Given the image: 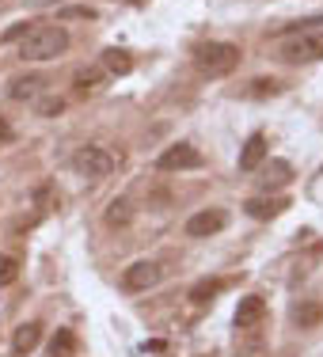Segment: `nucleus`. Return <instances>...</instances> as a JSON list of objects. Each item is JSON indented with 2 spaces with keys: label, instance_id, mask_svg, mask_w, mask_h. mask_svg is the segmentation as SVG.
<instances>
[{
  "label": "nucleus",
  "instance_id": "obj_19",
  "mask_svg": "<svg viewBox=\"0 0 323 357\" xmlns=\"http://www.w3.org/2000/svg\"><path fill=\"white\" fill-rule=\"evenodd\" d=\"M73 346H76V338H73V331H57L54 335V342H50V357H73Z\"/></svg>",
  "mask_w": 323,
  "mask_h": 357
},
{
  "label": "nucleus",
  "instance_id": "obj_17",
  "mask_svg": "<svg viewBox=\"0 0 323 357\" xmlns=\"http://www.w3.org/2000/svg\"><path fill=\"white\" fill-rule=\"evenodd\" d=\"M220 285H225L220 278H202V282L190 289V301H194V304H206V301H213V296L220 293Z\"/></svg>",
  "mask_w": 323,
  "mask_h": 357
},
{
  "label": "nucleus",
  "instance_id": "obj_8",
  "mask_svg": "<svg viewBox=\"0 0 323 357\" xmlns=\"http://www.w3.org/2000/svg\"><path fill=\"white\" fill-rule=\"evenodd\" d=\"M293 183V164L289 160H270L262 164V175H259V190L270 194V190H282V186Z\"/></svg>",
  "mask_w": 323,
  "mask_h": 357
},
{
  "label": "nucleus",
  "instance_id": "obj_7",
  "mask_svg": "<svg viewBox=\"0 0 323 357\" xmlns=\"http://www.w3.org/2000/svg\"><path fill=\"white\" fill-rule=\"evenodd\" d=\"M228 228V213L225 209H202V213H194L186 220V236L190 240H206V236H217Z\"/></svg>",
  "mask_w": 323,
  "mask_h": 357
},
{
  "label": "nucleus",
  "instance_id": "obj_14",
  "mask_svg": "<svg viewBox=\"0 0 323 357\" xmlns=\"http://www.w3.org/2000/svg\"><path fill=\"white\" fill-rule=\"evenodd\" d=\"M99 69H103L107 76H126L133 69V57L126 54V50L110 46V50H103V57H99Z\"/></svg>",
  "mask_w": 323,
  "mask_h": 357
},
{
  "label": "nucleus",
  "instance_id": "obj_3",
  "mask_svg": "<svg viewBox=\"0 0 323 357\" xmlns=\"http://www.w3.org/2000/svg\"><path fill=\"white\" fill-rule=\"evenodd\" d=\"M240 65V46L236 42H202L194 50V69L202 76H228Z\"/></svg>",
  "mask_w": 323,
  "mask_h": 357
},
{
  "label": "nucleus",
  "instance_id": "obj_12",
  "mask_svg": "<svg viewBox=\"0 0 323 357\" xmlns=\"http://www.w3.org/2000/svg\"><path fill=\"white\" fill-rule=\"evenodd\" d=\"M289 206H293L289 198H251V202H243V213L255 220H270V217L285 213Z\"/></svg>",
  "mask_w": 323,
  "mask_h": 357
},
{
  "label": "nucleus",
  "instance_id": "obj_10",
  "mask_svg": "<svg viewBox=\"0 0 323 357\" xmlns=\"http://www.w3.org/2000/svg\"><path fill=\"white\" fill-rule=\"evenodd\" d=\"M46 91V80L42 76H15V80H8V99H15V103H35V99Z\"/></svg>",
  "mask_w": 323,
  "mask_h": 357
},
{
  "label": "nucleus",
  "instance_id": "obj_13",
  "mask_svg": "<svg viewBox=\"0 0 323 357\" xmlns=\"http://www.w3.org/2000/svg\"><path fill=\"white\" fill-rule=\"evenodd\" d=\"M38 342H42V323H20L15 335H12V354L15 357H27Z\"/></svg>",
  "mask_w": 323,
  "mask_h": 357
},
{
  "label": "nucleus",
  "instance_id": "obj_18",
  "mask_svg": "<svg viewBox=\"0 0 323 357\" xmlns=\"http://www.w3.org/2000/svg\"><path fill=\"white\" fill-rule=\"evenodd\" d=\"M65 110V99L61 96H38L35 99V114L38 118H57Z\"/></svg>",
  "mask_w": 323,
  "mask_h": 357
},
{
  "label": "nucleus",
  "instance_id": "obj_20",
  "mask_svg": "<svg viewBox=\"0 0 323 357\" xmlns=\"http://www.w3.org/2000/svg\"><path fill=\"white\" fill-rule=\"evenodd\" d=\"M15 278H20V259L15 255H0V289L12 285Z\"/></svg>",
  "mask_w": 323,
  "mask_h": 357
},
{
  "label": "nucleus",
  "instance_id": "obj_5",
  "mask_svg": "<svg viewBox=\"0 0 323 357\" xmlns=\"http://www.w3.org/2000/svg\"><path fill=\"white\" fill-rule=\"evenodd\" d=\"M202 164H206V160H202V152L194 149L190 141L167 144V149L156 156V167H160V172H194V167H202Z\"/></svg>",
  "mask_w": 323,
  "mask_h": 357
},
{
  "label": "nucleus",
  "instance_id": "obj_23",
  "mask_svg": "<svg viewBox=\"0 0 323 357\" xmlns=\"http://www.w3.org/2000/svg\"><path fill=\"white\" fill-rule=\"evenodd\" d=\"M255 96H266V91H270V96H274V91H282V88H278V80H255Z\"/></svg>",
  "mask_w": 323,
  "mask_h": 357
},
{
  "label": "nucleus",
  "instance_id": "obj_16",
  "mask_svg": "<svg viewBox=\"0 0 323 357\" xmlns=\"http://www.w3.org/2000/svg\"><path fill=\"white\" fill-rule=\"evenodd\" d=\"M293 323H296V327H304V331L320 327V323H323V308H320V304H296V308H293Z\"/></svg>",
  "mask_w": 323,
  "mask_h": 357
},
{
  "label": "nucleus",
  "instance_id": "obj_1",
  "mask_svg": "<svg viewBox=\"0 0 323 357\" xmlns=\"http://www.w3.org/2000/svg\"><path fill=\"white\" fill-rule=\"evenodd\" d=\"M316 23L323 20H304L296 27H289V35L278 38V57L285 65H312L323 57V31H316Z\"/></svg>",
  "mask_w": 323,
  "mask_h": 357
},
{
  "label": "nucleus",
  "instance_id": "obj_21",
  "mask_svg": "<svg viewBox=\"0 0 323 357\" xmlns=\"http://www.w3.org/2000/svg\"><path fill=\"white\" fill-rule=\"evenodd\" d=\"M130 217H133V209H130V202H126V198H114V202H110V209H107V220H110V225H126Z\"/></svg>",
  "mask_w": 323,
  "mask_h": 357
},
{
  "label": "nucleus",
  "instance_id": "obj_24",
  "mask_svg": "<svg viewBox=\"0 0 323 357\" xmlns=\"http://www.w3.org/2000/svg\"><path fill=\"white\" fill-rule=\"evenodd\" d=\"M12 137H15V130L4 122V118H0V141H12Z\"/></svg>",
  "mask_w": 323,
  "mask_h": 357
},
{
  "label": "nucleus",
  "instance_id": "obj_15",
  "mask_svg": "<svg viewBox=\"0 0 323 357\" xmlns=\"http://www.w3.org/2000/svg\"><path fill=\"white\" fill-rule=\"evenodd\" d=\"M103 84H107V73L99 69V65H91V69H80V73H76V91H80V96H84V91H99Z\"/></svg>",
  "mask_w": 323,
  "mask_h": 357
},
{
  "label": "nucleus",
  "instance_id": "obj_11",
  "mask_svg": "<svg viewBox=\"0 0 323 357\" xmlns=\"http://www.w3.org/2000/svg\"><path fill=\"white\" fill-rule=\"evenodd\" d=\"M266 152H270V144L262 133H251L248 144H243V152H240V172H259L262 164H266Z\"/></svg>",
  "mask_w": 323,
  "mask_h": 357
},
{
  "label": "nucleus",
  "instance_id": "obj_25",
  "mask_svg": "<svg viewBox=\"0 0 323 357\" xmlns=\"http://www.w3.org/2000/svg\"><path fill=\"white\" fill-rule=\"evenodd\" d=\"M240 357H248V354H240Z\"/></svg>",
  "mask_w": 323,
  "mask_h": 357
},
{
  "label": "nucleus",
  "instance_id": "obj_6",
  "mask_svg": "<svg viewBox=\"0 0 323 357\" xmlns=\"http://www.w3.org/2000/svg\"><path fill=\"white\" fill-rule=\"evenodd\" d=\"M160 282V266L152 259H137L122 270V289L126 293H149L152 285Z\"/></svg>",
  "mask_w": 323,
  "mask_h": 357
},
{
  "label": "nucleus",
  "instance_id": "obj_4",
  "mask_svg": "<svg viewBox=\"0 0 323 357\" xmlns=\"http://www.w3.org/2000/svg\"><path fill=\"white\" fill-rule=\"evenodd\" d=\"M73 172L80 178H107L114 172V156L99 144H84V149L73 152Z\"/></svg>",
  "mask_w": 323,
  "mask_h": 357
},
{
  "label": "nucleus",
  "instance_id": "obj_9",
  "mask_svg": "<svg viewBox=\"0 0 323 357\" xmlns=\"http://www.w3.org/2000/svg\"><path fill=\"white\" fill-rule=\"evenodd\" d=\"M262 316H266V301H262L259 293H251V296H243L240 308H236V327H240V331H255L262 323Z\"/></svg>",
  "mask_w": 323,
  "mask_h": 357
},
{
  "label": "nucleus",
  "instance_id": "obj_2",
  "mask_svg": "<svg viewBox=\"0 0 323 357\" xmlns=\"http://www.w3.org/2000/svg\"><path fill=\"white\" fill-rule=\"evenodd\" d=\"M65 50H69V31L54 27V23L31 27L27 35L20 38V57L23 61H57Z\"/></svg>",
  "mask_w": 323,
  "mask_h": 357
},
{
  "label": "nucleus",
  "instance_id": "obj_22",
  "mask_svg": "<svg viewBox=\"0 0 323 357\" xmlns=\"http://www.w3.org/2000/svg\"><path fill=\"white\" fill-rule=\"evenodd\" d=\"M76 15H80V20H96V12H91V8H65L61 20H76Z\"/></svg>",
  "mask_w": 323,
  "mask_h": 357
}]
</instances>
